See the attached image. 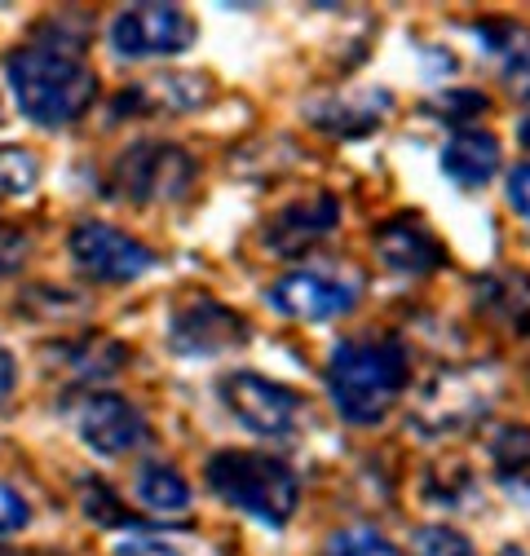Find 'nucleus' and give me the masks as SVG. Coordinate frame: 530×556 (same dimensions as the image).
<instances>
[{
	"instance_id": "nucleus-1",
	"label": "nucleus",
	"mask_w": 530,
	"mask_h": 556,
	"mask_svg": "<svg viewBox=\"0 0 530 556\" xmlns=\"http://www.w3.org/2000/svg\"><path fill=\"white\" fill-rule=\"evenodd\" d=\"M327 389L345 425H380L398 393L407 389V350L393 336H354L341 340L327 358Z\"/></svg>"
},
{
	"instance_id": "nucleus-2",
	"label": "nucleus",
	"mask_w": 530,
	"mask_h": 556,
	"mask_svg": "<svg viewBox=\"0 0 530 556\" xmlns=\"http://www.w3.org/2000/svg\"><path fill=\"white\" fill-rule=\"evenodd\" d=\"M5 80L14 89L18 111L40 128L76 124L98 98V76L80 58H66V53H53L40 45L14 49L5 58Z\"/></svg>"
},
{
	"instance_id": "nucleus-3",
	"label": "nucleus",
	"mask_w": 530,
	"mask_h": 556,
	"mask_svg": "<svg viewBox=\"0 0 530 556\" xmlns=\"http://www.w3.org/2000/svg\"><path fill=\"white\" fill-rule=\"evenodd\" d=\"M204 481L222 504L275 530L288 526L301 504V477L283 459L261 451H217L204 468Z\"/></svg>"
},
{
	"instance_id": "nucleus-4",
	"label": "nucleus",
	"mask_w": 530,
	"mask_h": 556,
	"mask_svg": "<svg viewBox=\"0 0 530 556\" xmlns=\"http://www.w3.org/2000/svg\"><path fill=\"white\" fill-rule=\"evenodd\" d=\"M194 177H199V164L190 160V151H181L177 142H160V137L124 147L111 164V190L115 199H128V203L186 199Z\"/></svg>"
},
{
	"instance_id": "nucleus-5",
	"label": "nucleus",
	"mask_w": 530,
	"mask_h": 556,
	"mask_svg": "<svg viewBox=\"0 0 530 556\" xmlns=\"http://www.w3.org/2000/svg\"><path fill=\"white\" fill-rule=\"evenodd\" d=\"M217 397L235 420L256 438H288L301 420L305 397L261 371H230L217 380Z\"/></svg>"
},
{
	"instance_id": "nucleus-6",
	"label": "nucleus",
	"mask_w": 530,
	"mask_h": 556,
	"mask_svg": "<svg viewBox=\"0 0 530 556\" xmlns=\"http://www.w3.org/2000/svg\"><path fill=\"white\" fill-rule=\"evenodd\" d=\"M194 18L177 5H128L111 18V49L115 58H173L194 45Z\"/></svg>"
},
{
	"instance_id": "nucleus-7",
	"label": "nucleus",
	"mask_w": 530,
	"mask_h": 556,
	"mask_svg": "<svg viewBox=\"0 0 530 556\" xmlns=\"http://www.w3.org/2000/svg\"><path fill=\"white\" fill-rule=\"evenodd\" d=\"M72 248V261L93 278V283H132L155 269V252L106 222H80L66 239Z\"/></svg>"
},
{
	"instance_id": "nucleus-8",
	"label": "nucleus",
	"mask_w": 530,
	"mask_h": 556,
	"mask_svg": "<svg viewBox=\"0 0 530 556\" xmlns=\"http://www.w3.org/2000/svg\"><path fill=\"white\" fill-rule=\"evenodd\" d=\"M168 344L181 358H213L248 344V323L239 309L213 296H186L168 318Z\"/></svg>"
},
{
	"instance_id": "nucleus-9",
	"label": "nucleus",
	"mask_w": 530,
	"mask_h": 556,
	"mask_svg": "<svg viewBox=\"0 0 530 556\" xmlns=\"http://www.w3.org/2000/svg\"><path fill=\"white\" fill-rule=\"evenodd\" d=\"M491 402V389H487V376H474V371H438L416 410H412V425L429 438H446L455 429H469L474 420H482V410Z\"/></svg>"
},
{
	"instance_id": "nucleus-10",
	"label": "nucleus",
	"mask_w": 530,
	"mask_h": 556,
	"mask_svg": "<svg viewBox=\"0 0 530 556\" xmlns=\"http://www.w3.org/2000/svg\"><path fill=\"white\" fill-rule=\"evenodd\" d=\"M265 301H270L275 314L292 323H331V318H345L358 305V288L350 278L323 274V269H292L265 292Z\"/></svg>"
},
{
	"instance_id": "nucleus-11",
	"label": "nucleus",
	"mask_w": 530,
	"mask_h": 556,
	"mask_svg": "<svg viewBox=\"0 0 530 556\" xmlns=\"http://www.w3.org/2000/svg\"><path fill=\"white\" fill-rule=\"evenodd\" d=\"M76 429H80V442L102 455V459H119V455H132L142 442H147V415L132 406L124 393H89L80 402V415H76Z\"/></svg>"
},
{
	"instance_id": "nucleus-12",
	"label": "nucleus",
	"mask_w": 530,
	"mask_h": 556,
	"mask_svg": "<svg viewBox=\"0 0 530 556\" xmlns=\"http://www.w3.org/2000/svg\"><path fill=\"white\" fill-rule=\"evenodd\" d=\"M337 226H341V199L331 190H314V194L279 207V213L265 222L261 243H265V252H275V256H301L314 243H323Z\"/></svg>"
},
{
	"instance_id": "nucleus-13",
	"label": "nucleus",
	"mask_w": 530,
	"mask_h": 556,
	"mask_svg": "<svg viewBox=\"0 0 530 556\" xmlns=\"http://www.w3.org/2000/svg\"><path fill=\"white\" fill-rule=\"evenodd\" d=\"M371 252H376V261L384 269L407 274V278H420V274H433V269L446 265V252L433 239V230L420 217H407V213H398V217H389V222L376 226Z\"/></svg>"
},
{
	"instance_id": "nucleus-14",
	"label": "nucleus",
	"mask_w": 530,
	"mask_h": 556,
	"mask_svg": "<svg viewBox=\"0 0 530 556\" xmlns=\"http://www.w3.org/2000/svg\"><path fill=\"white\" fill-rule=\"evenodd\" d=\"M442 173L464 190L487 186L500 173V137L487 128H455L442 147Z\"/></svg>"
},
{
	"instance_id": "nucleus-15",
	"label": "nucleus",
	"mask_w": 530,
	"mask_h": 556,
	"mask_svg": "<svg viewBox=\"0 0 530 556\" xmlns=\"http://www.w3.org/2000/svg\"><path fill=\"white\" fill-rule=\"evenodd\" d=\"M389 111V93H363V98H331L323 106L310 111V119L323 132H337V137H358V132H376L380 115Z\"/></svg>"
},
{
	"instance_id": "nucleus-16",
	"label": "nucleus",
	"mask_w": 530,
	"mask_h": 556,
	"mask_svg": "<svg viewBox=\"0 0 530 556\" xmlns=\"http://www.w3.org/2000/svg\"><path fill=\"white\" fill-rule=\"evenodd\" d=\"M132 491L151 513H181L190 504V481L181 477V468H173L168 459H151L132 477Z\"/></svg>"
},
{
	"instance_id": "nucleus-17",
	"label": "nucleus",
	"mask_w": 530,
	"mask_h": 556,
	"mask_svg": "<svg viewBox=\"0 0 530 556\" xmlns=\"http://www.w3.org/2000/svg\"><path fill=\"white\" fill-rule=\"evenodd\" d=\"M491 459L500 481L513 495L530 500V429L526 425H504L491 433Z\"/></svg>"
},
{
	"instance_id": "nucleus-18",
	"label": "nucleus",
	"mask_w": 530,
	"mask_h": 556,
	"mask_svg": "<svg viewBox=\"0 0 530 556\" xmlns=\"http://www.w3.org/2000/svg\"><path fill=\"white\" fill-rule=\"evenodd\" d=\"M142 98L147 102H160L168 111H194L213 98L209 80L204 76H160L155 85H142Z\"/></svg>"
},
{
	"instance_id": "nucleus-19",
	"label": "nucleus",
	"mask_w": 530,
	"mask_h": 556,
	"mask_svg": "<svg viewBox=\"0 0 530 556\" xmlns=\"http://www.w3.org/2000/svg\"><path fill=\"white\" fill-rule=\"evenodd\" d=\"M40 181V160L27 147H0V199H23Z\"/></svg>"
},
{
	"instance_id": "nucleus-20",
	"label": "nucleus",
	"mask_w": 530,
	"mask_h": 556,
	"mask_svg": "<svg viewBox=\"0 0 530 556\" xmlns=\"http://www.w3.org/2000/svg\"><path fill=\"white\" fill-rule=\"evenodd\" d=\"M323 556H403L389 534H380L376 526H350V530H337L327 539Z\"/></svg>"
},
{
	"instance_id": "nucleus-21",
	"label": "nucleus",
	"mask_w": 530,
	"mask_h": 556,
	"mask_svg": "<svg viewBox=\"0 0 530 556\" xmlns=\"http://www.w3.org/2000/svg\"><path fill=\"white\" fill-rule=\"evenodd\" d=\"M40 36L49 40V45H40V49H53V53H66V58H80L85 40H93V23L80 18V14H49V18L40 23Z\"/></svg>"
},
{
	"instance_id": "nucleus-22",
	"label": "nucleus",
	"mask_w": 530,
	"mask_h": 556,
	"mask_svg": "<svg viewBox=\"0 0 530 556\" xmlns=\"http://www.w3.org/2000/svg\"><path fill=\"white\" fill-rule=\"evenodd\" d=\"M416 556H478V552L451 526H425L416 530Z\"/></svg>"
},
{
	"instance_id": "nucleus-23",
	"label": "nucleus",
	"mask_w": 530,
	"mask_h": 556,
	"mask_svg": "<svg viewBox=\"0 0 530 556\" xmlns=\"http://www.w3.org/2000/svg\"><path fill=\"white\" fill-rule=\"evenodd\" d=\"M80 508L98 526H124L128 521L124 508H119V500H115V491H111V485H102V481H89L85 485V491H80Z\"/></svg>"
},
{
	"instance_id": "nucleus-24",
	"label": "nucleus",
	"mask_w": 530,
	"mask_h": 556,
	"mask_svg": "<svg viewBox=\"0 0 530 556\" xmlns=\"http://www.w3.org/2000/svg\"><path fill=\"white\" fill-rule=\"evenodd\" d=\"M27 256H31V239H27V230H18V226H5V222H0V278L18 274Z\"/></svg>"
},
{
	"instance_id": "nucleus-25",
	"label": "nucleus",
	"mask_w": 530,
	"mask_h": 556,
	"mask_svg": "<svg viewBox=\"0 0 530 556\" xmlns=\"http://www.w3.org/2000/svg\"><path fill=\"white\" fill-rule=\"evenodd\" d=\"M27 526H31V508H27V500L14 491V485L0 481V539L23 534Z\"/></svg>"
},
{
	"instance_id": "nucleus-26",
	"label": "nucleus",
	"mask_w": 530,
	"mask_h": 556,
	"mask_svg": "<svg viewBox=\"0 0 530 556\" xmlns=\"http://www.w3.org/2000/svg\"><path fill=\"white\" fill-rule=\"evenodd\" d=\"M438 111L451 115V124H464V119H474V115L487 111V98L482 93H469V89H446L438 98Z\"/></svg>"
},
{
	"instance_id": "nucleus-27",
	"label": "nucleus",
	"mask_w": 530,
	"mask_h": 556,
	"mask_svg": "<svg viewBox=\"0 0 530 556\" xmlns=\"http://www.w3.org/2000/svg\"><path fill=\"white\" fill-rule=\"evenodd\" d=\"M478 36L487 40V49H491V53H508V49H517V45H521V49H530V36H526L521 27H513V23H482V27H478Z\"/></svg>"
},
{
	"instance_id": "nucleus-28",
	"label": "nucleus",
	"mask_w": 530,
	"mask_h": 556,
	"mask_svg": "<svg viewBox=\"0 0 530 556\" xmlns=\"http://www.w3.org/2000/svg\"><path fill=\"white\" fill-rule=\"evenodd\" d=\"M115 556H186L181 547H173L168 539H147V534H128L119 539Z\"/></svg>"
},
{
	"instance_id": "nucleus-29",
	"label": "nucleus",
	"mask_w": 530,
	"mask_h": 556,
	"mask_svg": "<svg viewBox=\"0 0 530 556\" xmlns=\"http://www.w3.org/2000/svg\"><path fill=\"white\" fill-rule=\"evenodd\" d=\"M508 207L521 217V222H530V164H517L513 173H508Z\"/></svg>"
},
{
	"instance_id": "nucleus-30",
	"label": "nucleus",
	"mask_w": 530,
	"mask_h": 556,
	"mask_svg": "<svg viewBox=\"0 0 530 556\" xmlns=\"http://www.w3.org/2000/svg\"><path fill=\"white\" fill-rule=\"evenodd\" d=\"M18 389V358L10 350H0V406H5Z\"/></svg>"
},
{
	"instance_id": "nucleus-31",
	"label": "nucleus",
	"mask_w": 530,
	"mask_h": 556,
	"mask_svg": "<svg viewBox=\"0 0 530 556\" xmlns=\"http://www.w3.org/2000/svg\"><path fill=\"white\" fill-rule=\"evenodd\" d=\"M508 85H513V98H517L521 106H530V58L513 66V72H508Z\"/></svg>"
},
{
	"instance_id": "nucleus-32",
	"label": "nucleus",
	"mask_w": 530,
	"mask_h": 556,
	"mask_svg": "<svg viewBox=\"0 0 530 556\" xmlns=\"http://www.w3.org/2000/svg\"><path fill=\"white\" fill-rule=\"evenodd\" d=\"M517 331H521V336H530V305L517 314Z\"/></svg>"
},
{
	"instance_id": "nucleus-33",
	"label": "nucleus",
	"mask_w": 530,
	"mask_h": 556,
	"mask_svg": "<svg viewBox=\"0 0 530 556\" xmlns=\"http://www.w3.org/2000/svg\"><path fill=\"white\" fill-rule=\"evenodd\" d=\"M521 142H526V147H530V119H526V124H521Z\"/></svg>"
},
{
	"instance_id": "nucleus-34",
	"label": "nucleus",
	"mask_w": 530,
	"mask_h": 556,
	"mask_svg": "<svg viewBox=\"0 0 530 556\" xmlns=\"http://www.w3.org/2000/svg\"><path fill=\"white\" fill-rule=\"evenodd\" d=\"M500 556H526V552H521V547H504Z\"/></svg>"
},
{
	"instance_id": "nucleus-35",
	"label": "nucleus",
	"mask_w": 530,
	"mask_h": 556,
	"mask_svg": "<svg viewBox=\"0 0 530 556\" xmlns=\"http://www.w3.org/2000/svg\"><path fill=\"white\" fill-rule=\"evenodd\" d=\"M0 556H10V552H0Z\"/></svg>"
}]
</instances>
